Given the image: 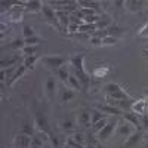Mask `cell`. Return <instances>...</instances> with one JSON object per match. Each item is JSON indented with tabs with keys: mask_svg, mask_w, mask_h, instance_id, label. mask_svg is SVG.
Instances as JSON below:
<instances>
[{
	"mask_svg": "<svg viewBox=\"0 0 148 148\" xmlns=\"http://www.w3.org/2000/svg\"><path fill=\"white\" fill-rule=\"evenodd\" d=\"M107 117L105 119H102V120H99V121H98V123H95V125L92 126V132L93 133H98V132H99V130H102L105 126H107Z\"/></svg>",
	"mask_w": 148,
	"mask_h": 148,
	"instance_id": "obj_24",
	"label": "cell"
},
{
	"mask_svg": "<svg viewBox=\"0 0 148 148\" xmlns=\"http://www.w3.org/2000/svg\"><path fill=\"white\" fill-rule=\"evenodd\" d=\"M116 43H117V39L116 37H111V36L105 37V39L102 40V46H114Z\"/></svg>",
	"mask_w": 148,
	"mask_h": 148,
	"instance_id": "obj_34",
	"label": "cell"
},
{
	"mask_svg": "<svg viewBox=\"0 0 148 148\" xmlns=\"http://www.w3.org/2000/svg\"><path fill=\"white\" fill-rule=\"evenodd\" d=\"M42 12H43V15H45V18L51 22V24H53V25L59 30V24H58V18H56V12L49 6V5H43V9H42Z\"/></svg>",
	"mask_w": 148,
	"mask_h": 148,
	"instance_id": "obj_5",
	"label": "cell"
},
{
	"mask_svg": "<svg viewBox=\"0 0 148 148\" xmlns=\"http://www.w3.org/2000/svg\"><path fill=\"white\" fill-rule=\"evenodd\" d=\"M141 136H142V132H141V130L132 133L130 136H129V139H127V142H126V147H127V148H130V147H133L135 144H138V142H139V139H141Z\"/></svg>",
	"mask_w": 148,
	"mask_h": 148,
	"instance_id": "obj_13",
	"label": "cell"
},
{
	"mask_svg": "<svg viewBox=\"0 0 148 148\" xmlns=\"http://www.w3.org/2000/svg\"><path fill=\"white\" fill-rule=\"evenodd\" d=\"M36 126L39 127V130L43 132V133L49 132V125H47V120H46L45 114H42V113L36 114Z\"/></svg>",
	"mask_w": 148,
	"mask_h": 148,
	"instance_id": "obj_7",
	"label": "cell"
},
{
	"mask_svg": "<svg viewBox=\"0 0 148 148\" xmlns=\"http://www.w3.org/2000/svg\"><path fill=\"white\" fill-rule=\"evenodd\" d=\"M68 83H70V86H71L73 89H77V90H82V89H83L82 83L79 82V79H77L76 76H70V79H68Z\"/></svg>",
	"mask_w": 148,
	"mask_h": 148,
	"instance_id": "obj_23",
	"label": "cell"
},
{
	"mask_svg": "<svg viewBox=\"0 0 148 148\" xmlns=\"http://www.w3.org/2000/svg\"><path fill=\"white\" fill-rule=\"evenodd\" d=\"M144 55H145V56H148V51H144Z\"/></svg>",
	"mask_w": 148,
	"mask_h": 148,
	"instance_id": "obj_47",
	"label": "cell"
},
{
	"mask_svg": "<svg viewBox=\"0 0 148 148\" xmlns=\"http://www.w3.org/2000/svg\"><path fill=\"white\" fill-rule=\"evenodd\" d=\"M110 24H111V19L108 16H101L99 21L96 22V28L98 30H107L110 27Z\"/></svg>",
	"mask_w": 148,
	"mask_h": 148,
	"instance_id": "obj_17",
	"label": "cell"
},
{
	"mask_svg": "<svg viewBox=\"0 0 148 148\" xmlns=\"http://www.w3.org/2000/svg\"><path fill=\"white\" fill-rule=\"evenodd\" d=\"M79 5L82 8H88V9H92V10H99V5L101 3H98V2H84V0H80Z\"/></svg>",
	"mask_w": 148,
	"mask_h": 148,
	"instance_id": "obj_18",
	"label": "cell"
},
{
	"mask_svg": "<svg viewBox=\"0 0 148 148\" xmlns=\"http://www.w3.org/2000/svg\"><path fill=\"white\" fill-rule=\"evenodd\" d=\"M125 120H127L130 125H135V126H139L141 125V120L136 117V114H132V113H126L125 114Z\"/></svg>",
	"mask_w": 148,
	"mask_h": 148,
	"instance_id": "obj_22",
	"label": "cell"
},
{
	"mask_svg": "<svg viewBox=\"0 0 148 148\" xmlns=\"http://www.w3.org/2000/svg\"><path fill=\"white\" fill-rule=\"evenodd\" d=\"M73 96H74V92L70 90V89H65V90L62 92V101H64V102H68Z\"/></svg>",
	"mask_w": 148,
	"mask_h": 148,
	"instance_id": "obj_36",
	"label": "cell"
},
{
	"mask_svg": "<svg viewBox=\"0 0 148 148\" xmlns=\"http://www.w3.org/2000/svg\"><path fill=\"white\" fill-rule=\"evenodd\" d=\"M42 135H34V136L31 138V148H43V139H42Z\"/></svg>",
	"mask_w": 148,
	"mask_h": 148,
	"instance_id": "obj_21",
	"label": "cell"
},
{
	"mask_svg": "<svg viewBox=\"0 0 148 148\" xmlns=\"http://www.w3.org/2000/svg\"><path fill=\"white\" fill-rule=\"evenodd\" d=\"M83 55L82 53H77L71 58V62H73V67H74V71H76V77L79 79V82L82 83L83 89H86L89 86V79L86 76V73L83 70Z\"/></svg>",
	"mask_w": 148,
	"mask_h": 148,
	"instance_id": "obj_1",
	"label": "cell"
},
{
	"mask_svg": "<svg viewBox=\"0 0 148 148\" xmlns=\"http://www.w3.org/2000/svg\"><path fill=\"white\" fill-rule=\"evenodd\" d=\"M89 43L92 46H102V39H99V37H96V36H92L89 39Z\"/></svg>",
	"mask_w": 148,
	"mask_h": 148,
	"instance_id": "obj_37",
	"label": "cell"
},
{
	"mask_svg": "<svg viewBox=\"0 0 148 148\" xmlns=\"http://www.w3.org/2000/svg\"><path fill=\"white\" fill-rule=\"evenodd\" d=\"M113 5H116V6H121V5H125V2H121V0H119V2H113Z\"/></svg>",
	"mask_w": 148,
	"mask_h": 148,
	"instance_id": "obj_45",
	"label": "cell"
},
{
	"mask_svg": "<svg viewBox=\"0 0 148 148\" xmlns=\"http://www.w3.org/2000/svg\"><path fill=\"white\" fill-rule=\"evenodd\" d=\"M79 125H82V126H84V127H89V126H92L90 125V113L89 111H82L80 113V116H79Z\"/></svg>",
	"mask_w": 148,
	"mask_h": 148,
	"instance_id": "obj_10",
	"label": "cell"
},
{
	"mask_svg": "<svg viewBox=\"0 0 148 148\" xmlns=\"http://www.w3.org/2000/svg\"><path fill=\"white\" fill-rule=\"evenodd\" d=\"M31 138L33 136H28V135H18L15 138V147L16 148H30L31 147Z\"/></svg>",
	"mask_w": 148,
	"mask_h": 148,
	"instance_id": "obj_6",
	"label": "cell"
},
{
	"mask_svg": "<svg viewBox=\"0 0 148 148\" xmlns=\"http://www.w3.org/2000/svg\"><path fill=\"white\" fill-rule=\"evenodd\" d=\"M133 133V127L130 125H127V123H125V125H119V129H117V135H120V136H129V135Z\"/></svg>",
	"mask_w": 148,
	"mask_h": 148,
	"instance_id": "obj_11",
	"label": "cell"
},
{
	"mask_svg": "<svg viewBox=\"0 0 148 148\" xmlns=\"http://www.w3.org/2000/svg\"><path fill=\"white\" fill-rule=\"evenodd\" d=\"M24 42H25V46H37L42 40L34 36V37H30V39H24Z\"/></svg>",
	"mask_w": 148,
	"mask_h": 148,
	"instance_id": "obj_31",
	"label": "cell"
},
{
	"mask_svg": "<svg viewBox=\"0 0 148 148\" xmlns=\"http://www.w3.org/2000/svg\"><path fill=\"white\" fill-rule=\"evenodd\" d=\"M95 148H105V147H104V145H102V144H98V145H96V147H95Z\"/></svg>",
	"mask_w": 148,
	"mask_h": 148,
	"instance_id": "obj_46",
	"label": "cell"
},
{
	"mask_svg": "<svg viewBox=\"0 0 148 148\" xmlns=\"http://www.w3.org/2000/svg\"><path fill=\"white\" fill-rule=\"evenodd\" d=\"M25 6H27V9H28L30 12H40V10L43 9L42 2H37V0H33V2H27Z\"/></svg>",
	"mask_w": 148,
	"mask_h": 148,
	"instance_id": "obj_15",
	"label": "cell"
},
{
	"mask_svg": "<svg viewBox=\"0 0 148 148\" xmlns=\"http://www.w3.org/2000/svg\"><path fill=\"white\" fill-rule=\"evenodd\" d=\"M62 127H64L65 130H71V129H73V121H71V120H67V121H64Z\"/></svg>",
	"mask_w": 148,
	"mask_h": 148,
	"instance_id": "obj_42",
	"label": "cell"
},
{
	"mask_svg": "<svg viewBox=\"0 0 148 148\" xmlns=\"http://www.w3.org/2000/svg\"><path fill=\"white\" fill-rule=\"evenodd\" d=\"M98 108H99V111H101V113H104V114H111V116H120V114H121L120 108H116V107L110 105V104H105V105H99Z\"/></svg>",
	"mask_w": 148,
	"mask_h": 148,
	"instance_id": "obj_9",
	"label": "cell"
},
{
	"mask_svg": "<svg viewBox=\"0 0 148 148\" xmlns=\"http://www.w3.org/2000/svg\"><path fill=\"white\" fill-rule=\"evenodd\" d=\"M98 28H96V24H82L80 28H79V33H83V34H89V33H95Z\"/></svg>",
	"mask_w": 148,
	"mask_h": 148,
	"instance_id": "obj_14",
	"label": "cell"
},
{
	"mask_svg": "<svg viewBox=\"0 0 148 148\" xmlns=\"http://www.w3.org/2000/svg\"><path fill=\"white\" fill-rule=\"evenodd\" d=\"M37 51H39V46H25L22 49V52L25 53V56H34Z\"/></svg>",
	"mask_w": 148,
	"mask_h": 148,
	"instance_id": "obj_26",
	"label": "cell"
},
{
	"mask_svg": "<svg viewBox=\"0 0 148 148\" xmlns=\"http://www.w3.org/2000/svg\"><path fill=\"white\" fill-rule=\"evenodd\" d=\"M67 145H68V147H73V148H83V145H82V144H79V142H76L73 136L67 139Z\"/></svg>",
	"mask_w": 148,
	"mask_h": 148,
	"instance_id": "obj_38",
	"label": "cell"
},
{
	"mask_svg": "<svg viewBox=\"0 0 148 148\" xmlns=\"http://www.w3.org/2000/svg\"><path fill=\"white\" fill-rule=\"evenodd\" d=\"M86 148H93V147H92V145H88V147H86Z\"/></svg>",
	"mask_w": 148,
	"mask_h": 148,
	"instance_id": "obj_48",
	"label": "cell"
},
{
	"mask_svg": "<svg viewBox=\"0 0 148 148\" xmlns=\"http://www.w3.org/2000/svg\"><path fill=\"white\" fill-rule=\"evenodd\" d=\"M107 33H108V36H111V37H116V36H123L125 34V30L123 28H120V27H116V25H113V27H108L107 28Z\"/></svg>",
	"mask_w": 148,
	"mask_h": 148,
	"instance_id": "obj_20",
	"label": "cell"
},
{
	"mask_svg": "<svg viewBox=\"0 0 148 148\" xmlns=\"http://www.w3.org/2000/svg\"><path fill=\"white\" fill-rule=\"evenodd\" d=\"M56 18H58V24H59V30L62 31V34H65L70 27V16L64 10H56Z\"/></svg>",
	"mask_w": 148,
	"mask_h": 148,
	"instance_id": "obj_3",
	"label": "cell"
},
{
	"mask_svg": "<svg viewBox=\"0 0 148 148\" xmlns=\"http://www.w3.org/2000/svg\"><path fill=\"white\" fill-rule=\"evenodd\" d=\"M22 133L24 135H28V136H34V129H33V125L28 121L24 123V126H22Z\"/></svg>",
	"mask_w": 148,
	"mask_h": 148,
	"instance_id": "obj_25",
	"label": "cell"
},
{
	"mask_svg": "<svg viewBox=\"0 0 148 148\" xmlns=\"http://www.w3.org/2000/svg\"><path fill=\"white\" fill-rule=\"evenodd\" d=\"M142 125H144L145 127H148V117H147V116H142Z\"/></svg>",
	"mask_w": 148,
	"mask_h": 148,
	"instance_id": "obj_44",
	"label": "cell"
},
{
	"mask_svg": "<svg viewBox=\"0 0 148 148\" xmlns=\"http://www.w3.org/2000/svg\"><path fill=\"white\" fill-rule=\"evenodd\" d=\"M22 34H24V37H25V39H30V37H34V30H33V27H30V25H25V27H24V30H22Z\"/></svg>",
	"mask_w": 148,
	"mask_h": 148,
	"instance_id": "obj_33",
	"label": "cell"
},
{
	"mask_svg": "<svg viewBox=\"0 0 148 148\" xmlns=\"http://www.w3.org/2000/svg\"><path fill=\"white\" fill-rule=\"evenodd\" d=\"M79 28H80L79 24L70 22V27H68V31H70V33H79Z\"/></svg>",
	"mask_w": 148,
	"mask_h": 148,
	"instance_id": "obj_41",
	"label": "cell"
},
{
	"mask_svg": "<svg viewBox=\"0 0 148 148\" xmlns=\"http://www.w3.org/2000/svg\"><path fill=\"white\" fill-rule=\"evenodd\" d=\"M145 148H148V141H147V144H145Z\"/></svg>",
	"mask_w": 148,
	"mask_h": 148,
	"instance_id": "obj_49",
	"label": "cell"
},
{
	"mask_svg": "<svg viewBox=\"0 0 148 148\" xmlns=\"http://www.w3.org/2000/svg\"><path fill=\"white\" fill-rule=\"evenodd\" d=\"M102 119H105V114L104 113H101V111H92V113H90V125L93 126L95 123H98V121L102 120Z\"/></svg>",
	"mask_w": 148,
	"mask_h": 148,
	"instance_id": "obj_19",
	"label": "cell"
},
{
	"mask_svg": "<svg viewBox=\"0 0 148 148\" xmlns=\"http://www.w3.org/2000/svg\"><path fill=\"white\" fill-rule=\"evenodd\" d=\"M104 90H105V93L110 96V95H114V93H117V92H120V90H123V89L120 88L117 83H108V84L104 86Z\"/></svg>",
	"mask_w": 148,
	"mask_h": 148,
	"instance_id": "obj_12",
	"label": "cell"
},
{
	"mask_svg": "<svg viewBox=\"0 0 148 148\" xmlns=\"http://www.w3.org/2000/svg\"><path fill=\"white\" fill-rule=\"evenodd\" d=\"M101 16H98V15H89V16H84L83 19V24H96L98 21H99Z\"/></svg>",
	"mask_w": 148,
	"mask_h": 148,
	"instance_id": "obj_32",
	"label": "cell"
},
{
	"mask_svg": "<svg viewBox=\"0 0 148 148\" xmlns=\"http://www.w3.org/2000/svg\"><path fill=\"white\" fill-rule=\"evenodd\" d=\"M145 93H147V95H148V89H147V90H145Z\"/></svg>",
	"mask_w": 148,
	"mask_h": 148,
	"instance_id": "obj_50",
	"label": "cell"
},
{
	"mask_svg": "<svg viewBox=\"0 0 148 148\" xmlns=\"http://www.w3.org/2000/svg\"><path fill=\"white\" fill-rule=\"evenodd\" d=\"M42 62H43V65H46L51 70H59L64 65L65 58H62V56H45L42 59Z\"/></svg>",
	"mask_w": 148,
	"mask_h": 148,
	"instance_id": "obj_2",
	"label": "cell"
},
{
	"mask_svg": "<svg viewBox=\"0 0 148 148\" xmlns=\"http://www.w3.org/2000/svg\"><path fill=\"white\" fill-rule=\"evenodd\" d=\"M25 70H27L25 67H24V65H21V67H19V68H18V70L15 71L14 77H12V80H10V83H9V84H14V83H15V82H16V80H18V79L21 77V76H22V74L25 73Z\"/></svg>",
	"mask_w": 148,
	"mask_h": 148,
	"instance_id": "obj_28",
	"label": "cell"
},
{
	"mask_svg": "<svg viewBox=\"0 0 148 148\" xmlns=\"http://www.w3.org/2000/svg\"><path fill=\"white\" fill-rule=\"evenodd\" d=\"M10 47H14V49H24L25 47V42L21 40V39H16L10 43Z\"/></svg>",
	"mask_w": 148,
	"mask_h": 148,
	"instance_id": "obj_35",
	"label": "cell"
},
{
	"mask_svg": "<svg viewBox=\"0 0 148 148\" xmlns=\"http://www.w3.org/2000/svg\"><path fill=\"white\" fill-rule=\"evenodd\" d=\"M117 125H119V123H117L116 119H114V120H111V121H108V123H107V126H105L102 130L98 132V138L102 139V141L107 139V138H110V136H111V133L114 132V129H116Z\"/></svg>",
	"mask_w": 148,
	"mask_h": 148,
	"instance_id": "obj_4",
	"label": "cell"
},
{
	"mask_svg": "<svg viewBox=\"0 0 148 148\" xmlns=\"http://www.w3.org/2000/svg\"><path fill=\"white\" fill-rule=\"evenodd\" d=\"M45 89H46L47 95H52V93H53V90H55V80H53V79H47Z\"/></svg>",
	"mask_w": 148,
	"mask_h": 148,
	"instance_id": "obj_29",
	"label": "cell"
},
{
	"mask_svg": "<svg viewBox=\"0 0 148 148\" xmlns=\"http://www.w3.org/2000/svg\"><path fill=\"white\" fill-rule=\"evenodd\" d=\"M56 74H58V77L62 82H68V79H70V74H68V71L64 67H61L59 70H56Z\"/></svg>",
	"mask_w": 148,
	"mask_h": 148,
	"instance_id": "obj_27",
	"label": "cell"
},
{
	"mask_svg": "<svg viewBox=\"0 0 148 148\" xmlns=\"http://www.w3.org/2000/svg\"><path fill=\"white\" fill-rule=\"evenodd\" d=\"M10 16H12V21H15V22H16V21H21V19H22V15H21V12H18L16 9H14V10H12V15H10Z\"/></svg>",
	"mask_w": 148,
	"mask_h": 148,
	"instance_id": "obj_40",
	"label": "cell"
},
{
	"mask_svg": "<svg viewBox=\"0 0 148 148\" xmlns=\"http://www.w3.org/2000/svg\"><path fill=\"white\" fill-rule=\"evenodd\" d=\"M51 142L53 144L55 148H58V138H56V136H52V138H51Z\"/></svg>",
	"mask_w": 148,
	"mask_h": 148,
	"instance_id": "obj_43",
	"label": "cell"
},
{
	"mask_svg": "<svg viewBox=\"0 0 148 148\" xmlns=\"http://www.w3.org/2000/svg\"><path fill=\"white\" fill-rule=\"evenodd\" d=\"M36 61H37V56L36 55L34 56H27L25 61H24V67H25V68H33L34 64H36Z\"/></svg>",
	"mask_w": 148,
	"mask_h": 148,
	"instance_id": "obj_30",
	"label": "cell"
},
{
	"mask_svg": "<svg viewBox=\"0 0 148 148\" xmlns=\"http://www.w3.org/2000/svg\"><path fill=\"white\" fill-rule=\"evenodd\" d=\"M132 108L135 110V113H138L141 116H145L147 114V111H148V102L145 99H139L136 102H133Z\"/></svg>",
	"mask_w": 148,
	"mask_h": 148,
	"instance_id": "obj_8",
	"label": "cell"
},
{
	"mask_svg": "<svg viewBox=\"0 0 148 148\" xmlns=\"http://www.w3.org/2000/svg\"><path fill=\"white\" fill-rule=\"evenodd\" d=\"M73 138H74V141L76 142H79V144H84V138H83V133L82 132H77V133H74L73 135Z\"/></svg>",
	"mask_w": 148,
	"mask_h": 148,
	"instance_id": "obj_39",
	"label": "cell"
},
{
	"mask_svg": "<svg viewBox=\"0 0 148 148\" xmlns=\"http://www.w3.org/2000/svg\"><path fill=\"white\" fill-rule=\"evenodd\" d=\"M125 5L127 6V9H129V10L136 12V10H141V9H142L144 2H135V0H129V2H125Z\"/></svg>",
	"mask_w": 148,
	"mask_h": 148,
	"instance_id": "obj_16",
	"label": "cell"
}]
</instances>
